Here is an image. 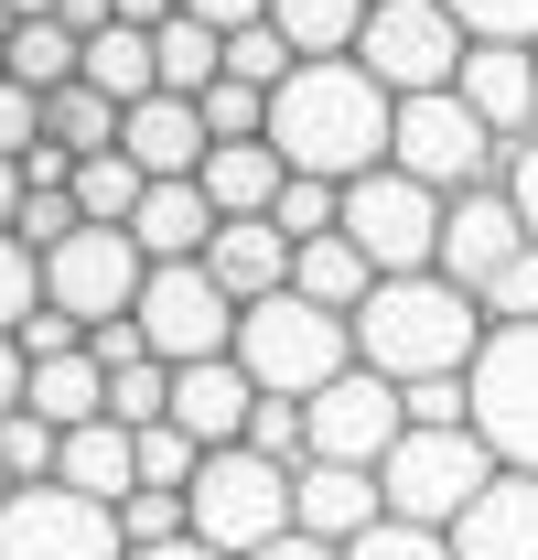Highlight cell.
<instances>
[{
	"label": "cell",
	"instance_id": "1",
	"mask_svg": "<svg viewBox=\"0 0 538 560\" xmlns=\"http://www.w3.org/2000/svg\"><path fill=\"white\" fill-rule=\"evenodd\" d=\"M269 151H280L291 173L355 184V173H377V162L399 151V97L355 66V55H324V66H302L269 97Z\"/></svg>",
	"mask_w": 538,
	"mask_h": 560
},
{
	"label": "cell",
	"instance_id": "2",
	"mask_svg": "<svg viewBox=\"0 0 538 560\" xmlns=\"http://www.w3.org/2000/svg\"><path fill=\"white\" fill-rule=\"evenodd\" d=\"M484 302H473L453 270H399L377 280L366 302H355V366H377V377H473V355H484Z\"/></svg>",
	"mask_w": 538,
	"mask_h": 560
},
{
	"label": "cell",
	"instance_id": "3",
	"mask_svg": "<svg viewBox=\"0 0 538 560\" xmlns=\"http://www.w3.org/2000/svg\"><path fill=\"white\" fill-rule=\"evenodd\" d=\"M237 366L259 388H280V399H313V388H335L355 366V313L302 302V291H269V302L237 313Z\"/></svg>",
	"mask_w": 538,
	"mask_h": 560
},
{
	"label": "cell",
	"instance_id": "4",
	"mask_svg": "<svg viewBox=\"0 0 538 560\" xmlns=\"http://www.w3.org/2000/svg\"><path fill=\"white\" fill-rule=\"evenodd\" d=\"M506 464H495V442L473 431V420H409L399 453L377 464V486H388V517H420V528H453L473 495L495 486Z\"/></svg>",
	"mask_w": 538,
	"mask_h": 560
},
{
	"label": "cell",
	"instance_id": "5",
	"mask_svg": "<svg viewBox=\"0 0 538 560\" xmlns=\"http://www.w3.org/2000/svg\"><path fill=\"white\" fill-rule=\"evenodd\" d=\"M291 475L302 464H269L259 442H226V453H204V475L184 486V506H195V539L226 560L269 550L280 528H291Z\"/></svg>",
	"mask_w": 538,
	"mask_h": 560
},
{
	"label": "cell",
	"instance_id": "6",
	"mask_svg": "<svg viewBox=\"0 0 538 560\" xmlns=\"http://www.w3.org/2000/svg\"><path fill=\"white\" fill-rule=\"evenodd\" d=\"M442 215H453V195H431V184L399 173V162H377V173L344 184V237L366 248V270H377V280L442 270Z\"/></svg>",
	"mask_w": 538,
	"mask_h": 560
},
{
	"label": "cell",
	"instance_id": "7",
	"mask_svg": "<svg viewBox=\"0 0 538 560\" xmlns=\"http://www.w3.org/2000/svg\"><path fill=\"white\" fill-rule=\"evenodd\" d=\"M464 55H473V33L453 22V0H366L355 66L377 75L388 97H431V86H453Z\"/></svg>",
	"mask_w": 538,
	"mask_h": 560
},
{
	"label": "cell",
	"instance_id": "8",
	"mask_svg": "<svg viewBox=\"0 0 538 560\" xmlns=\"http://www.w3.org/2000/svg\"><path fill=\"white\" fill-rule=\"evenodd\" d=\"M399 173H420L431 195H473V184H506V140L473 119L453 86H431V97H399V151H388Z\"/></svg>",
	"mask_w": 538,
	"mask_h": 560
},
{
	"label": "cell",
	"instance_id": "9",
	"mask_svg": "<svg viewBox=\"0 0 538 560\" xmlns=\"http://www.w3.org/2000/svg\"><path fill=\"white\" fill-rule=\"evenodd\" d=\"M0 560H130V528L108 495H75L44 475L0 495Z\"/></svg>",
	"mask_w": 538,
	"mask_h": 560
},
{
	"label": "cell",
	"instance_id": "10",
	"mask_svg": "<svg viewBox=\"0 0 538 560\" xmlns=\"http://www.w3.org/2000/svg\"><path fill=\"white\" fill-rule=\"evenodd\" d=\"M140 335L162 366H204V355H237V302L204 259H151L140 280Z\"/></svg>",
	"mask_w": 538,
	"mask_h": 560
},
{
	"label": "cell",
	"instance_id": "11",
	"mask_svg": "<svg viewBox=\"0 0 538 560\" xmlns=\"http://www.w3.org/2000/svg\"><path fill=\"white\" fill-rule=\"evenodd\" d=\"M464 388H473V431L495 442V464L538 475V324H495Z\"/></svg>",
	"mask_w": 538,
	"mask_h": 560
},
{
	"label": "cell",
	"instance_id": "12",
	"mask_svg": "<svg viewBox=\"0 0 538 560\" xmlns=\"http://www.w3.org/2000/svg\"><path fill=\"white\" fill-rule=\"evenodd\" d=\"M140 280H151V248H140L130 226H75L66 248L44 259V291L66 302L75 324H119V313H140Z\"/></svg>",
	"mask_w": 538,
	"mask_h": 560
},
{
	"label": "cell",
	"instance_id": "13",
	"mask_svg": "<svg viewBox=\"0 0 538 560\" xmlns=\"http://www.w3.org/2000/svg\"><path fill=\"white\" fill-rule=\"evenodd\" d=\"M409 431V399L399 377H377V366H344L335 388H313V464H388Z\"/></svg>",
	"mask_w": 538,
	"mask_h": 560
},
{
	"label": "cell",
	"instance_id": "14",
	"mask_svg": "<svg viewBox=\"0 0 538 560\" xmlns=\"http://www.w3.org/2000/svg\"><path fill=\"white\" fill-rule=\"evenodd\" d=\"M528 248H538V237H528V215L506 206V184H473V195H453V215H442V270L464 280L473 302L517 270Z\"/></svg>",
	"mask_w": 538,
	"mask_h": 560
},
{
	"label": "cell",
	"instance_id": "15",
	"mask_svg": "<svg viewBox=\"0 0 538 560\" xmlns=\"http://www.w3.org/2000/svg\"><path fill=\"white\" fill-rule=\"evenodd\" d=\"M453 97H464L484 130L506 140H538V44H473L464 55V75H453Z\"/></svg>",
	"mask_w": 538,
	"mask_h": 560
},
{
	"label": "cell",
	"instance_id": "16",
	"mask_svg": "<svg viewBox=\"0 0 538 560\" xmlns=\"http://www.w3.org/2000/svg\"><path fill=\"white\" fill-rule=\"evenodd\" d=\"M377 517H388V486H377L366 464H302V475H291V528H313V539H335V550H355Z\"/></svg>",
	"mask_w": 538,
	"mask_h": 560
},
{
	"label": "cell",
	"instance_id": "17",
	"mask_svg": "<svg viewBox=\"0 0 538 560\" xmlns=\"http://www.w3.org/2000/svg\"><path fill=\"white\" fill-rule=\"evenodd\" d=\"M173 420L195 431L204 453H226V442H248V420H259V377H248L237 355H204V366H173Z\"/></svg>",
	"mask_w": 538,
	"mask_h": 560
},
{
	"label": "cell",
	"instance_id": "18",
	"mask_svg": "<svg viewBox=\"0 0 538 560\" xmlns=\"http://www.w3.org/2000/svg\"><path fill=\"white\" fill-rule=\"evenodd\" d=\"M119 151H130L151 184H173V173H204V151H215V130H204V97H140L130 130H119Z\"/></svg>",
	"mask_w": 538,
	"mask_h": 560
},
{
	"label": "cell",
	"instance_id": "19",
	"mask_svg": "<svg viewBox=\"0 0 538 560\" xmlns=\"http://www.w3.org/2000/svg\"><path fill=\"white\" fill-rule=\"evenodd\" d=\"M453 560H538V475H495L453 517Z\"/></svg>",
	"mask_w": 538,
	"mask_h": 560
},
{
	"label": "cell",
	"instance_id": "20",
	"mask_svg": "<svg viewBox=\"0 0 538 560\" xmlns=\"http://www.w3.org/2000/svg\"><path fill=\"white\" fill-rule=\"evenodd\" d=\"M291 259H302V248H291L269 215H226V226H215V248H204V270L226 280V302H237V313L269 302V291H291Z\"/></svg>",
	"mask_w": 538,
	"mask_h": 560
},
{
	"label": "cell",
	"instance_id": "21",
	"mask_svg": "<svg viewBox=\"0 0 538 560\" xmlns=\"http://www.w3.org/2000/svg\"><path fill=\"white\" fill-rule=\"evenodd\" d=\"M215 226H226V215H215V195H204L195 173L151 184V195H140V215H130V237L151 248V259H204V248H215Z\"/></svg>",
	"mask_w": 538,
	"mask_h": 560
},
{
	"label": "cell",
	"instance_id": "22",
	"mask_svg": "<svg viewBox=\"0 0 538 560\" xmlns=\"http://www.w3.org/2000/svg\"><path fill=\"white\" fill-rule=\"evenodd\" d=\"M55 486L75 495H140V431L130 420H86V431H66V464H55Z\"/></svg>",
	"mask_w": 538,
	"mask_h": 560
},
{
	"label": "cell",
	"instance_id": "23",
	"mask_svg": "<svg viewBox=\"0 0 538 560\" xmlns=\"http://www.w3.org/2000/svg\"><path fill=\"white\" fill-rule=\"evenodd\" d=\"M195 184L215 195V215H269V206H280V184H291V162H280L269 140H215Z\"/></svg>",
	"mask_w": 538,
	"mask_h": 560
},
{
	"label": "cell",
	"instance_id": "24",
	"mask_svg": "<svg viewBox=\"0 0 538 560\" xmlns=\"http://www.w3.org/2000/svg\"><path fill=\"white\" fill-rule=\"evenodd\" d=\"M22 410H44L55 431L108 420V366H97V346H75V355H33V388H22Z\"/></svg>",
	"mask_w": 538,
	"mask_h": 560
},
{
	"label": "cell",
	"instance_id": "25",
	"mask_svg": "<svg viewBox=\"0 0 538 560\" xmlns=\"http://www.w3.org/2000/svg\"><path fill=\"white\" fill-rule=\"evenodd\" d=\"M86 86H97V97H119V108L162 97V44H151L140 22H108V33L86 44Z\"/></svg>",
	"mask_w": 538,
	"mask_h": 560
},
{
	"label": "cell",
	"instance_id": "26",
	"mask_svg": "<svg viewBox=\"0 0 538 560\" xmlns=\"http://www.w3.org/2000/svg\"><path fill=\"white\" fill-rule=\"evenodd\" d=\"M269 22H280V44H291L302 66H324V55H355L366 0H269Z\"/></svg>",
	"mask_w": 538,
	"mask_h": 560
},
{
	"label": "cell",
	"instance_id": "27",
	"mask_svg": "<svg viewBox=\"0 0 538 560\" xmlns=\"http://www.w3.org/2000/svg\"><path fill=\"white\" fill-rule=\"evenodd\" d=\"M291 291H302V302H335V313H355V302L377 291V270H366V248L335 226V237H313V248L291 259Z\"/></svg>",
	"mask_w": 538,
	"mask_h": 560
},
{
	"label": "cell",
	"instance_id": "28",
	"mask_svg": "<svg viewBox=\"0 0 538 560\" xmlns=\"http://www.w3.org/2000/svg\"><path fill=\"white\" fill-rule=\"evenodd\" d=\"M119 130H130V108H119V97H97L86 75L44 97V140H66L75 162H86V151H119Z\"/></svg>",
	"mask_w": 538,
	"mask_h": 560
},
{
	"label": "cell",
	"instance_id": "29",
	"mask_svg": "<svg viewBox=\"0 0 538 560\" xmlns=\"http://www.w3.org/2000/svg\"><path fill=\"white\" fill-rule=\"evenodd\" d=\"M151 44H162V86H173V97H204V86L226 75V33H215V22H195V11H173Z\"/></svg>",
	"mask_w": 538,
	"mask_h": 560
},
{
	"label": "cell",
	"instance_id": "30",
	"mask_svg": "<svg viewBox=\"0 0 538 560\" xmlns=\"http://www.w3.org/2000/svg\"><path fill=\"white\" fill-rule=\"evenodd\" d=\"M140 195H151V173H140L130 151H86V162H75V206H86V226H130Z\"/></svg>",
	"mask_w": 538,
	"mask_h": 560
},
{
	"label": "cell",
	"instance_id": "31",
	"mask_svg": "<svg viewBox=\"0 0 538 560\" xmlns=\"http://www.w3.org/2000/svg\"><path fill=\"white\" fill-rule=\"evenodd\" d=\"M269 226H280L291 248L335 237V226H344V184H324V173H291V184H280V206H269Z\"/></svg>",
	"mask_w": 538,
	"mask_h": 560
},
{
	"label": "cell",
	"instance_id": "32",
	"mask_svg": "<svg viewBox=\"0 0 538 560\" xmlns=\"http://www.w3.org/2000/svg\"><path fill=\"white\" fill-rule=\"evenodd\" d=\"M44 302H55V291H44V248H22V237L0 226V335H22Z\"/></svg>",
	"mask_w": 538,
	"mask_h": 560
},
{
	"label": "cell",
	"instance_id": "33",
	"mask_svg": "<svg viewBox=\"0 0 538 560\" xmlns=\"http://www.w3.org/2000/svg\"><path fill=\"white\" fill-rule=\"evenodd\" d=\"M119 528H130V550H162V539H195V506H184V486H140L119 495Z\"/></svg>",
	"mask_w": 538,
	"mask_h": 560
},
{
	"label": "cell",
	"instance_id": "34",
	"mask_svg": "<svg viewBox=\"0 0 538 560\" xmlns=\"http://www.w3.org/2000/svg\"><path fill=\"white\" fill-rule=\"evenodd\" d=\"M248 442H259L269 464H313V399H280V388H259V420H248Z\"/></svg>",
	"mask_w": 538,
	"mask_h": 560
},
{
	"label": "cell",
	"instance_id": "35",
	"mask_svg": "<svg viewBox=\"0 0 538 560\" xmlns=\"http://www.w3.org/2000/svg\"><path fill=\"white\" fill-rule=\"evenodd\" d=\"M108 420H130V431H151V420H173V366H162V355H140V366H119V377H108Z\"/></svg>",
	"mask_w": 538,
	"mask_h": 560
},
{
	"label": "cell",
	"instance_id": "36",
	"mask_svg": "<svg viewBox=\"0 0 538 560\" xmlns=\"http://www.w3.org/2000/svg\"><path fill=\"white\" fill-rule=\"evenodd\" d=\"M226 75H248V86H269V97H280V86L302 75V55L280 44V22H248V33H226Z\"/></svg>",
	"mask_w": 538,
	"mask_h": 560
},
{
	"label": "cell",
	"instance_id": "37",
	"mask_svg": "<svg viewBox=\"0 0 538 560\" xmlns=\"http://www.w3.org/2000/svg\"><path fill=\"white\" fill-rule=\"evenodd\" d=\"M204 130H215V140H269V86L215 75V86H204Z\"/></svg>",
	"mask_w": 538,
	"mask_h": 560
},
{
	"label": "cell",
	"instance_id": "38",
	"mask_svg": "<svg viewBox=\"0 0 538 560\" xmlns=\"http://www.w3.org/2000/svg\"><path fill=\"white\" fill-rule=\"evenodd\" d=\"M0 453H11V475H22V486H44V475L66 464V431H55L44 410H11V420H0Z\"/></svg>",
	"mask_w": 538,
	"mask_h": 560
},
{
	"label": "cell",
	"instance_id": "39",
	"mask_svg": "<svg viewBox=\"0 0 538 560\" xmlns=\"http://www.w3.org/2000/svg\"><path fill=\"white\" fill-rule=\"evenodd\" d=\"M195 475H204V442L184 420H151L140 431V486H195Z\"/></svg>",
	"mask_w": 538,
	"mask_h": 560
},
{
	"label": "cell",
	"instance_id": "40",
	"mask_svg": "<svg viewBox=\"0 0 538 560\" xmlns=\"http://www.w3.org/2000/svg\"><path fill=\"white\" fill-rule=\"evenodd\" d=\"M344 560H453V528H420V517H377Z\"/></svg>",
	"mask_w": 538,
	"mask_h": 560
},
{
	"label": "cell",
	"instance_id": "41",
	"mask_svg": "<svg viewBox=\"0 0 538 560\" xmlns=\"http://www.w3.org/2000/svg\"><path fill=\"white\" fill-rule=\"evenodd\" d=\"M75 226H86V206H75V184H66V195H22V215H11V237H22V248H44V259L66 248Z\"/></svg>",
	"mask_w": 538,
	"mask_h": 560
},
{
	"label": "cell",
	"instance_id": "42",
	"mask_svg": "<svg viewBox=\"0 0 538 560\" xmlns=\"http://www.w3.org/2000/svg\"><path fill=\"white\" fill-rule=\"evenodd\" d=\"M473 44H538V0H453Z\"/></svg>",
	"mask_w": 538,
	"mask_h": 560
},
{
	"label": "cell",
	"instance_id": "43",
	"mask_svg": "<svg viewBox=\"0 0 538 560\" xmlns=\"http://www.w3.org/2000/svg\"><path fill=\"white\" fill-rule=\"evenodd\" d=\"M33 140H44V86H22V75H0V151L22 162Z\"/></svg>",
	"mask_w": 538,
	"mask_h": 560
},
{
	"label": "cell",
	"instance_id": "44",
	"mask_svg": "<svg viewBox=\"0 0 538 560\" xmlns=\"http://www.w3.org/2000/svg\"><path fill=\"white\" fill-rule=\"evenodd\" d=\"M75 346H86V324H75L66 302H44V313L22 324V355H75Z\"/></svg>",
	"mask_w": 538,
	"mask_h": 560
},
{
	"label": "cell",
	"instance_id": "45",
	"mask_svg": "<svg viewBox=\"0 0 538 560\" xmlns=\"http://www.w3.org/2000/svg\"><path fill=\"white\" fill-rule=\"evenodd\" d=\"M506 206L528 215V237H538V140H517V151H506Z\"/></svg>",
	"mask_w": 538,
	"mask_h": 560
},
{
	"label": "cell",
	"instance_id": "46",
	"mask_svg": "<svg viewBox=\"0 0 538 560\" xmlns=\"http://www.w3.org/2000/svg\"><path fill=\"white\" fill-rule=\"evenodd\" d=\"M22 388H33V355H22V335H0V420L22 410Z\"/></svg>",
	"mask_w": 538,
	"mask_h": 560
},
{
	"label": "cell",
	"instance_id": "47",
	"mask_svg": "<svg viewBox=\"0 0 538 560\" xmlns=\"http://www.w3.org/2000/svg\"><path fill=\"white\" fill-rule=\"evenodd\" d=\"M195 22H215V33H248V22H269V0H184Z\"/></svg>",
	"mask_w": 538,
	"mask_h": 560
},
{
	"label": "cell",
	"instance_id": "48",
	"mask_svg": "<svg viewBox=\"0 0 538 560\" xmlns=\"http://www.w3.org/2000/svg\"><path fill=\"white\" fill-rule=\"evenodd\" d=\"M248 560H344V550H335V539H313V528H280V539L248 550Z\"/></svg>",
	"mask_w": 538,
	"mask_h": 560
},
{
	"label": "cell",
	"instance_id": "49",
	"mask_svg": "<svg viewBox=\"0 0 538 560\" xmlns=\"http://www.w3.org/2000/svg\"><path fill=\"white\" fill-rule=\"evenodd\" d=\"M22 195H33V184H22V162H11V151H0V226H11V215H22Z\"/></svg>",
	"mask_w": 538,
	"mask_h": 560
},
{
	"label": "cell",
	"instance_id": "50",
	"mask_svg": "<svg viewBox=\"0 0 538 560\" xmlns=\"http://www.w3.org/2000/svg\"><path fill=\"white\" fill-rule=\"evenodd\" d=\"M130 560H226V550H204V539H162V550H130Z\"/></svg>",
	"mask_w": 538,
	"mask_h": 560
},
{
	"label": "cell",
	"instance_id": "51",
	"mask_svg": "<svg viewBox=\"0 0 538 560\" xmlns=\"http://www.w3.org/2000/svg\"><path fill=\"white\" fill-rule=\"evenodd\" d=\"M11 11H22V22H44V11H66V0H11Z\"/></svg>",
	"mask_w": 538,
	"mask_h": 560
},
{
	"label": "cell",
	"instance_id": "52",
	"mask_svg": "<svg viewBox=\"0 0 538 560\" xmlns=\"http://www.w3.org/2000/svg\"><path fill=\"white\" fill-rule=\"evenodd\" d=\"M11 486H22V475H11V453H0V495H11Z\"/></svg>",
	"mask_w": 538,
	"mask_h": 560
}]
</instances>
